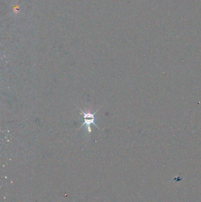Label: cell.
Instances as JSON below:
<instances>
[{"label":"cell","mask_w":201,"mask_h":202,"mask_svg":"<svg viewBox=\"0 0 201 202\" xmlns=\"http://www.w3.org/2000/svg\"><path fill=\"white\" fill-rule=\"evenodd\" d=\"M78 108H79V110L80 111V112H81L82 114H83V121H84L83 124L80 126V128H79L78 130H79V129L83 127V126L86 125L87 128V130H88V133H91V131H92V130H91V125H94L95 126H96L98 129H100V128L97 126V125L96 124V122H95V121H96L95 115H96V113H97L98 111L100 109H98L97 111L94 112V113H90V112H87V113H86V112L82 111L80 108H79V107H78Z\"/></svg>","instance_id":"1"}]
</instances>
